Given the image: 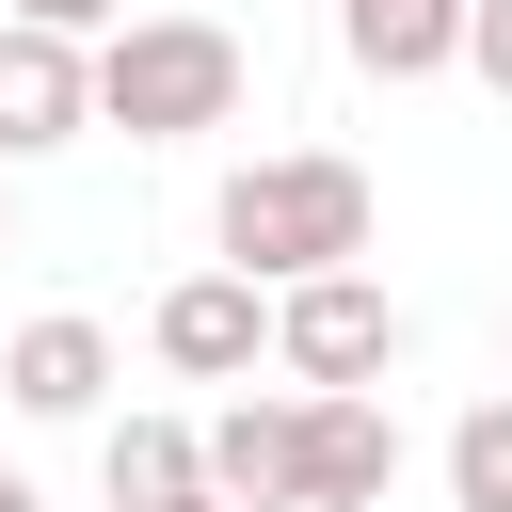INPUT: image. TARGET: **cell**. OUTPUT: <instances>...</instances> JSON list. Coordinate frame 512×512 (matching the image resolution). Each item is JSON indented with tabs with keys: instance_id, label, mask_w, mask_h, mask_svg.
<instances>
[{
	"instance_id": "obj_16",
	"label": "cell",
	"mask_w": 512,
	"mask_h": 512,
	"mask_svg": "<svg viewBox=\"0 0 512 512\" xmlns=\"http://www.w3.org/2000/svg\"><path fill=\"white\" fill-rule=\"evenodd\" d=\"M176 512H224V496H176Z\"/></svg>"
},
{
	"instance_id": "obj_15",
	"label": "cell",
	"mask_w": 512,
	"mask_h": 512,
	"mask_svg": "<svg viewBox=\"0 0 512 512\" xmlns=\"http://www.w3.org/2000/svg\"><path fill=\"white\" fill-rule=\"evenodd\" d=\"M0 176H16V160H0ZM0 240H16V208H0Z\"/></svg>"
},
{
	"instance_id": "obj_14",
	"label": "cell",
	"mask_w": 512,
	"mask_h": 512,
	"mask_svg": "<svg viewBox=\"0 0 512 512\" xmlns=\"http://www.w3.org/2000/svg\"><path fill=\"white\" fill-rule=\"evenodd\" d=\"M0 512H48V496H32V480H16V464H0Z\"/></svg>"
},
{
	"instance_id": "obj_2",
	"label": "cell",
	"mask_w": 512,
	"mask_h": 512,
	"mask_svg": "<svg viewBox=\"0 0 512 512\" xmlns=\"http://www.w3.org/2000/svg\"><path fill=\"white\" fill-rule=\"evenodd\" d=\"M240 96H256V64H240L224 16H128V32L96 48V128H128V144L240 128Z\"/></svg>"
},
{
	"instance_id": "obj_13",
	"label": "cell",
	"mask_w": 512,
	"mask_h": 512,
	"mask_svg": "<svg viewBox=\"0 0 512 512\" xmlns=\"http://www.w3.org/2000/svg\"><path fill=\"white\" fill-rule=\"evenodd\" d=\"M464 64H480V80L512 96V0H480V32H464Z\"/></svg>"
},
{
	"instance_id": "obj_1",
	"label": "cell",
	"mask_w": 512,
	"mask_h": 512,
	"mask_svg": "<svg viewBox=\"0 0 512 512\" xmlns=\"http://www.w3.org/2000/svg\"><path fill=\"white\" fill-rule=\"evenodd\" d=\"M368 224H384V192H368V160H336V144H288V160H240V176H224V272H256V288L352 272Z\"/></svg>"
},
{
	"instance_id": "obj_9",
	"label": "cell",
	"mask_w": 512,
	"mask_h": 512,
	"mask_svg": "<svg viewBox=\"0 0 512 512\" xmlns=\"http://www.w3.org/2000/svg\"><path fill=\"white\" fill-rule=\"evenodd\" d=\"M96 384H112V336H96V320H32V336L0 352V400H16V416H96Z\"/></svg>"
},
{
	"instance_id": "obj_4",
	"label": "cell",
	"mask_w": 512,
	"mask_h": 512,
	"mask_svg": "<svg viewBox=\"0 0 512 512\" xmlns=\"http://www.w3.org/2000/svg\"><path fill=\"white\" fill-rule=\"evenodd\" d=\"M80 128H96V48L0 16V160H48V144H80Z\"/></svg>"
},
{
	"instance_id": "obj_3",
	"label": "cell",
	"mask_w": 512,
	"mask_h": 512,
	"mask_svg": "<svg viewBox=\"0 0 512 512\" xmlns=\"http://www.w3.org/2000/svg\"><path fill=\"white\" fill-rule=\"evenodd\" d=\"M272 368H288L304 400H352V384H384V368H400V304H384L368 272L272 288Z\"/></svg>"
},
{
	"instance_id": "obj_12",
	"label": "cell",
	"mask_w": 512,
	"mask_h": 512,
	"mask_svg": "<svg viewBox=\"0 0 512 512\" xmlns=\"http://www.w3.org/2000/svg\"><path fill=\"white\" fill-rule=\"evenodd\" d=\"M32 32H128V0H16Z\"/></svg>"
},
{
	"instance_id": "obj_5",
	"label": "cell",
	"mask_w": 512,
	"mask_h": 512,
	"mask_svg": "<svg viewBox=\"0 0 512 512\" xmlns=\"http://www.w3.org/2000/svg\"><path fill=\"white\" fill-rule=\"evenodd\" d=\"M160 368H192V384H240L256 352H272V288L256 272H192V288H160Z\"/></svg>"
},
{
	"instance_id": "obj_7",
	"label": "cell",
	"mask_w": 512,
	"mask_h": 512,
	"mask_svg": "<svg viewBox=\"0 0 512 512\" xmlns=\"http://www.w3.org/2000/svg\"><path fill=\"white\" fill-rule=\"evenodd\" d=\"M208 496H224V512H304V400L208 416Z\"/></svg>"
},
{
	"instance_id": "obj_8",
	"label": "cell",
	"mask_w": 512,
	"mask_h": 512,
	"mask_svg": "<svg viewBox=\"0 0 512 512\" xmlns=\"http://www.w3.org/2000/svg\"><path fill=\"white\" fill-rule=\"evenodd\" d=\"M464 0H336V48L368 64V80H432V64H464Z\"/></svg>"
},
{
	"instance_id": "obj_11",
	"label": "cell",
	"mask_w": 512,
	"mask_h": 512,
	"mask_svg": "<svg viewBox=\"0 0 512 512\" xmlns=\"http://www.w3.org/2000/svg\"><path fill=\"white\" fill-rule=\"evenodd\" d=\"M448 496H464V512H512V384L448 432Z\"/></svg>"
},
{
	"instance_id": "obj_6",
	"label": "cell",
	"mask_w": 512,
	"mask_h": 512,
	"mask_svg": "<svg viewBox=\"0 0 512 512\" xmlns=\"http://www.w3.org/2000/svg\"><path fill=\"white\" fill-rule=\"evenodd\" d=\"M400 480V416L352 384V400H304V512H384Z\"/></svg>"
},
{
	"instance_id": "obj_10",
	"label": "cell",
	"mask_w": 512,
	"mask_h": 512,
	"mask_svg": "<svg viewBox=\"0 0 512 512\" xmlns=\"http://www.w3.org/2000/svg\"><path fill=\"white\" fill-rule=\"evenodd\" d=\"M96 480H112V512H176V496H208V432H176V416H112Z\"/></svg>"
},
{
	"instance_id": "obj_17",
	"label": "cell",
	"mask_w": 512,
	"mask_h": 512,
	"mask_svg": "<svg viewBox=\"0 0 512 512\" xmlns=\"http://www.w3.org/2000/svg\"><path fill=\"white\" fill-rule=\"evenodd\" d=\"M464 16H480V0H464Z\"/></svg>"
}]
</instances>
